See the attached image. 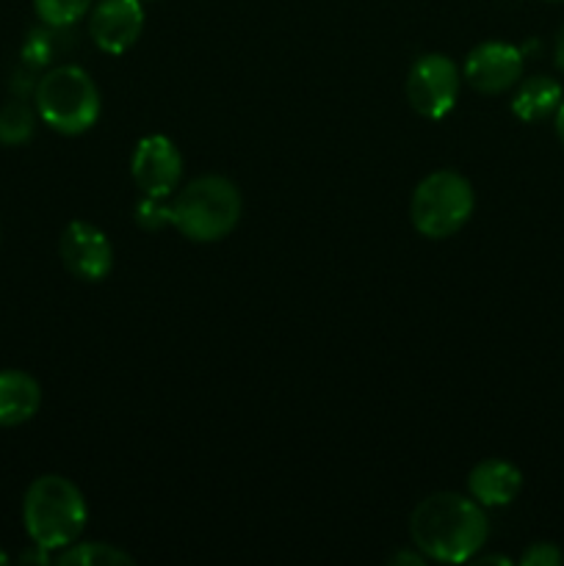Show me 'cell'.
Returning <instances> with one entry per match:
<instances>
[{
    "mask_svg": "<svg viewBox=\"0 0 564 566\" xmlns=\"http://www.w3.org/2000/svg\"><path fill=\"white\" fill-rule=\"evenodd\" d=\"M42 407V387L25 370H0V429L22 426Z\"/></svg>",
    "mask_w": 564,
    "mask_h": 566,
    "instance_id": "cell-12",
    "label": "cell"
},
{
    "mask_svg": "<svg viewBox=\"0 0 564 566\" xmlns=\"http://www.w3.org/2000/svg\"><path fill=\"white\" fill-rule=\"evenodd\" d=\"M92 3L94 0H33V9L44 25L70 28L92 11Z\"/></svg>",
    "mask_w": 564,
    "mask_h": 566,
    "instance_id": "cell-16",
    "label": "cell"
},
{
    "mask_svg": "<svg viewBox=\"0 0 564 566\" xmlns=\"http://www.w3.org/2000/svg\"><path fill=\"white\" fill-rule=\"evenodd\" d=\"M523 490V473L506 459H484L468 475V492L479 506H509Z\"/></svg>",
    "mask_w": 564,
    "mask_h": 566,
    "instance_id": "cell-11",
    "label": "cell"
},
{
    "mask_svg": "<svg viewBox=\"0 0 564 566\" xmlns=\"http://www.w3.org/2000/svg\"><path fill=\"white\" fill-rule=\"evenodd\" d=\"M426 562H429V558H426L424 553L418 551V547H412V551H398V553H393V556H390V564H393V566H398V564L426 566Z\"/></svg>",
    "mask_w": 564,
    "mask_h": 566,
    "instance_id": "cell-19",
    "label": "cell"
},
{
    "mask_svg": "<svg viewBox=\"0 0 564 566\" xmlns=\"http://www.w3.org/2000/svg\"><path fill=\"white\" fill-rule=\"evenodd\" d=\"M476 193L468 177L453 169H437L415 186L409 202L412 227L429 241H446L470 221Z\"/></svg>",
    "mask_w": 564,
    "mask_h": 566,
    "instance_id": "cell-5",
    "label": "cell"
},
{
    "mask_svg": "<svg viewBox=\"0 0 564 566\" xmlns=\"http://www.w3.org/2000/svg\"><path fill=\"white\" fill-rule=\"evenodd\" d=\"M523 50L506 42H484L464 59L462 77L479 94H503L523 77Z\"/></svg>",
    "mask_w": 564,
    "mask_h": 566,
    "instance_id": "cell-9",
    "label": "cell"
},
{
    "mask_svg": "<svg viewBox=\"0 0 564 566\" xmlns=\"http://www.w3.org/2000/svg\"><path fill=\"white\" fill-rule=\"evenodd\" d=\"M556 136L564 147V99L558 103V108H556Z\"/></svg>",
    "mask_w": 564,
    "mask_h": 566,
    "instance_id": "cell-22",
    "label": "cell"
},
{
    "mask_svg": "<svg viewBox=\"0 0 564 566\" xmlns=\"http://www.w3.org/2000/svg\"><path fill=\"white\" fill-rule=\"evenodd\" d=\"M20 562L22 564H48L50 562V551H44V547L33 545L31 553H22Z\"/></svg>",
    "mask_w": 564,
    "mask_h": 566,
    "instance_id": "cell-20",
    "label": "cell"
},
{
    "mask_svg": "<svg viewBox=\"0 0 564 566\" xmlns=\"http://www.w3.org/2000/svg\"><path fill=\"white\" fill-rule=\"evenodd\" d=\"M409 536L429 562L464 564L479 556L490 536L484 506L459 492H435L415 506Z\"/></svg>",
    "mask_w": 564,
    "mask_h": 566,
    "instance_id": "cell-1",
    "label": "cell"
},
{
    "mask_svg": "<svg viewBox=\"0 0 564 566\" xmlns=\"http://www.w3.org/2000/svg\"><path fill=\"white\" fill-rule=\"evenodd\" d=\"M459 97V66L442 53H426L409 66L407 99L424 119H442Z\"/></svg>",
    "mask_w": 564,
    "mask_h": 566,
    "instance_id": "cell-6",
    "label": "cell"
},
{
    "mask_svg": "<svg viewBox=\"0 0 564 566\" xmlns=\"http://www.w3.org/2000/svg\"><path fill=\"white\" fill-rule=\"evenodd\" d=\"M241 213L243 199L236 182L221 175H202L171 202V227L194 243H216L236 230Z\"/></svg>",
    "mask_w": 564,
    "mask_h": 566,
    "instance_id": "cell-3",
    "label": "cell"
},
{
    "mask_svg": "<svg viewBox=\"0 0 564 566\" xmlns=\"http://www.w3.org/2000/svg\"><path fill=\"white\" fill-rule=\"evenodd\" d=\"M136 224L149 232H158L164 230V227H169L171 205L166 202V197H147V193H144L142 202L136 205Z\"/></svg>",
    "mask_w": 564,
    "mask_h": 566,
    "instance_id": "cell-17",
    "label": "cell"
},
{
    "mask_svg": "<svg viewBox=\"0 0 564 566\" xmlns=\"http://www.w3.org/2000/svg\"><path fill=\"white\" fill-rule=\"evenodd\" d=\"M476 562H479L481 566H484V564H501V566L512 564L506 556H479V558H476Z\"/></svg>",
    "mask_w": 564,
    "mask_h": 566,
    "instance_id": "cell-23",
    "label": "cell"
},
{
    "mask_svg": "<svg viewBox=\"0 0 564 566\" xmlns=\"http://www.w3.org/2000/svg\"><path fill=\"white\" fill-rule=\"evenodd\" d=\"M36 130V114L22 99H11L0 108V144L3 147H20L31 142Z\"/></svg>",
    "mask_w": 564,
    "mask_h": 566,
    "instance_id": "cell-15",
    "label": "cell"
},
{
    "mask_svg": "<svg viewBox=\"0 0 564 566\" xmlns=\"http://www.w3.org/2000/svg\"><path fill=\"white\" fill-rule=\"evenodd\" d=\"M64 269L83 282H103L114 269V247L92 221H70L59 238Z\"/></svg>",
    "mask_w": 564,
    "mask_h": 566,
    "instance_id": "cell-7",
    "label": "cell"
},
{
    "mask_svg": "<svg viewBox=\"0 0 564 566\" xmlns=\"http://www.w3.org/2000/svg\"><path fill=\"white\" fill-rule=\"evenodd\" d=\"M553 55H556V66L564 72V25L556 36V50H553Z\"/></svg>",
    "mask_w": 564,
    "mask_h": 566,
    "instance_id": "cell-21",
    "label": "cell"
},
{
    "mask_svg": "<svg viewBox=\"0 0 564 566\" xmlns=\"http://www.w3.org/2000/svg\"><path fill=\"white\" fill-rule=\"evenodd\" d=\"M144 31V0H100L88 14V36L97 50L122 55Z\"/></svg>",
    "mask_w": 564,
    "mask_h": 566,
    "instance_id": "cell-10",
    "label": "cell"
},
{
    "mask_svg": "<svg viewBox=\"0 0 564 566\" xmlns=\"http://www.w3.org/2000/svg\"><path fill=\"white\" fill-rule=\"evenodd\" d=\"M564 99L562 86L547 75H534L518 86L512 97V114L523 122H540L556 114L558 103Z\"/></svg>",
    "mask_w": 564,
    "mask_h": 566,
    "instance_id": "cell-13",
    "label": "cell"
},
{
    "mask_svg": "<svg viewBox=\"0 0 564 566\" xmlns=\"http://www.w3.org/2000/svg\"><path fill=\"white\" fill-rule=\"evenodd\" d=\"M55 564L61 566H130L136 558L130 553L119 551L116 545H103V542H72L70 547L59 553Z\"/></svg>",
    "mask_w": 564,
    "mask_h": 566,
    "instance_id": "cell-14",
    "label": "cell"
},
{
    "mask_svg": "<svg viewBox=\"0 0 564 566\" xmlns=\"http://www.w3.org/2000/svg\"><path fill=\"white\" fill-rule=\"evenodd\" d=\"M33 99H36L39 119L61 136H81L92 130L103 108L97 83L75 64H61L44 72Z\"/></svg>",
    "mask_w": 564,
    "mask_h": 566,
    "instance_id": "cell-4",
    "label": "cell"
},
{
    "mask_svg": "<svg viewBox=\"0 0 564 566\" xmlns=\"http://www.w3.org/2000/svg\"><path fill=\"white\" fill-rule=\"evenodd\" d=\"M22 523L33 545L50 553L64 551L86 528V497L64 475H39L22 497Z\"/></svg>",
    "mask_w": 564,
    "mask_h": 566,
    "instance_id": "cell-2",
    "label": "cell"
},
{
    "mask_svg": "<svg viewBox=\"0 0 564 566\" xmlns=\"http://www.w3.org/2000/svg\"><path fill=\"white\" fill-rule=\"evenodd\" d=\"M547 3H564V0H547Z\"/></svg>",
    "mask_w": 564,
    "mask_h": 566,
    "instance_id": "cell-25",
    "label": "cell"
},
{
    "mask_svg": "<svg viewBox=\"0 0 564 566\" xmlns=\"http://www.w3.org/2000/svg\"><path fill=\"white\" fill-rule=\"evenodd\" d=\"M520 564L523 566H562L564 553L558 551L553 542H534V545L523 553Z\"/></svg>",
    "mask_w": 564,
    "mask_h": 566,
    "instance_id": "cell-18",
    "label": "cell"
},
{
    "mask_svg": "<svg viewBox=\"0 0 564 566\" xmlns=\"http://www.w3.org/2000/svg\"><path fill=\"white\" fill-rule=\"evenodd\" d=\"M0 564H9V556H6L3 547H0Z\"/></svg>",
    "mask_w": 564,
    "mask_h": 566,
    "instance_id": "cell-24",
    "label": "cell"
},
{
    "mask_svg": "<svg viewBox=\"0 0 564 566\" xmlns=\"http://www.w3.org/2000/svg\"><path fill=\"white\" fill-rule=\"evenodd\" d=\"M130 175L138 191L147 197H171L182 177V155L171 138L144 136L130 155Z\"/></svg>",
    "mask_w": 564,
    "mask_h": 566,
    "instance_id": "cell-8",
    "label": "cell"
}]
</instances>
